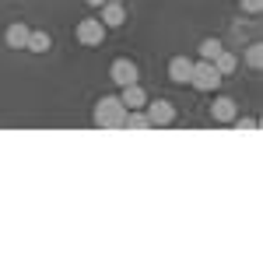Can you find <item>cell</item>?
<instances>
[{
	"label": "cell",
	"mask_w": 263,
	"mask_h": 263,
	"mask_svg": "<svg viewBox=\"0 0 263 263\" xmlns=\"http://www.w3.org/2000/svg\"><path fill=\"white\" fill-rule=\"evenodd\" d=\"M91 123L99 126V130H123V123H126V105H123L116 95H102L95 102V109H91Z\"/></svg>",
	"instance_id": "6da1fadb"
},
{
	"label": "cell",
	"mask_w": 263,
	"mask_h": 263,
	"mask_svg": "<svg viewBox=\"0 0 263 263\" xmlns=\"http://www.w3.org/2000/svg\"><path fill=\"white\" fill-rule=\"evenodd\" d=\"M190 84H193L197 91H214V88L221 84V74L214 70L211 60H200V63H193V70H190Z\"/></svg>",
	"instance_id": "7a4b0ae2"
},
{
	"label": "cell",
	"mask_w": 263,
	"mask_h": 263,
	"mask_svg": "<svg viewBox=\"0 0 263 263\" xmlns=\"http://www.w3.org/2000/svg\"><path fill=\"white\" fill-rule=\"evenodd\" d=\"M144 112H147V123H151V126H172V123H176V105L165 102V99H158V102L147 99Z\"/></svg>",
	"instance_id": "3957f363"
},
{
	"label": "cell",
	"mask_w": 263,
	"mask_h": 263,
	"mask_svg": "<svg viewBox=\"0 0 263 263\" xmlns=\"http://www.w3.org/2000/svg\"><path fill=\"white\" fill-rule=\"evenodd\" d=\"M105 32H109V28H105L99 18H81L78 21V42H81V46H102V42H105Z\"/></svg>",
	"instance_id": "277c9868"
},
{
	"label": "cell",
	"mask_w": 263,
	"mask_h": 263,
	"mask_svg": "<svg viewBox=\"0 0 263 263\" xmlns=\"http://www.w3.org/2000/svg\"><path fill=\"white\" fill-rule=\"evenodd\" d=\"M109 78L120 84V88H126V84H134L137 78H141V70H137V63H134V60L120 57V60H112V67H109Z\"/></svg>",
	"instance_id": "5b68a950"
},
{
	"label": "cell",
	"mask_w": 263,
	"mask_h": 263,
	"mask_svg": "<svg viewBox=\"0 0 263 263\" xmlns=\"http://www.w3.org/2000/svg\"><path fill=\"white\" fill-rule=\"evenodd\" d=\"M211 116H214V123H235L239 120V105H235V99L221 95V99L211 102Z\"/></svg>",
	"instance_id": "8992f818"
},
{
	"label": "cell",
	"mask_w": 263,
	"mask_h": 263,
	"mask_svg": "<svg viewBox=\"0 0 263 263\" xmlns=\"http://www.w3.org/2000/svg\"><path fill=\"white\" fill-rule=\"evenodd\" d=\"M102 25L105 28H120L123 21H126V11H123V0H105L102 4Z\"/></svg>",
	"instance_id": "52a82bcc"
},
{
	"label": "cell",
	"mask_w": 263,
	"mask_h": 263,
	"mask_svg": "<svg viewBox=\"0 0 263 263\" xmlns=\"http://www.w3.org/2000/svg\"><path fill=\"white\" fill-rule=\"evenodd\" d=\"M190 70H193V60H190V57H172V60H168V81L172 84H190Z\"/></svg>",
	"instance_id": "ba28073f"
},
{
	"label": "cell",
	"mask_w": 263,
	"mask_h": 263,
	"mask_svg": "<svg viewBox=\"0 0 263 263\" xmlns=\"http://www.w3.org/2000/svg\"><path fill=\"white\" fill-rule=\"evenodd\" d=\"M120 102L126 105V109H144V105H147V91L141 88V81H134V84H126V88H123Z\"/></svg>",
	"instance_id": "9c48e42d"
},
{
	"label": "cell",
	"mask_w": 263,
	"mask_h": 263,
	"mask_svg": "<svg viewBox=\"0 0 263 263\" xmlns=\"http://www.w3.org/2000/svg\"><path fill=\"white\" fill-rule=\"evenodd\" d=\"M28 25H21V21H14V25H7V32H4V39H7V46L11 49H25L28 46Z\"/></svg>",
	"instance_id": "30bf717a"
},
{
	"label": "cell",
	"mask_w": 263,
	"mask_h": 263,
	"mask_svg": "<svg viewBox=\"0 0 263 263\" xmlns=\"http://www.w3.org/2000/svg\"><path fill=\"white\" fill-rule=\"evenodd\" d=\"M214 70H218V74H232V70H235V67H239V57H235V53H228V49H221V53H218V57H214Z\"/></svg>",
	"instance_id": "8fae6325"
},
{
	"label": "cell",
	"mask_w": 263,
	"mask_h": 263,
	"mask_svg": "<svg viewBox=\"0 0 263 263\" xmlns=\"http://www.w3.org/2000/svg\"><path fill=\"white\" fill-rule=\"evenodd\" d=\"M49 46H53V39H49V32H28V53H49Z\"/></svg>",
	"instance_id": "7c38bea8"
},
{
	"label": "cell",
	"mask_w": 263,
	"mask_h": 263,
	"mask_svg": "<svg viewBox=\"0 0 263 263\" xmlns=\"http://www.w3.org/2000/svg\"><path fill=\"white\" fill-rule=\"evenodd\" d=\"M151 130V123H147V112L144 109H126V123H123V130Z\"/></svg>",
	"instance_id": "4fadbf2b"
},
{
	"label": "cell",
	"mask_w": 263,
	"mask_h": 263,
	"mask_svg": "<svg viewBox=\"0 0 263 263\" xmlns=\"http://www.w3.org/2000/svg\"><path fill=\"white\" fill-rule=\"evenodd\" d=\"M221 49H224L221 39H203V42H200V60H214Z\"/></svg>",
	"instance_id": "5bb4252c"
},
{
	"label": "cell",
	"mask_w": 263,
	"mask_h": 263,
	"mask_svg": "<svg viewBox=\"0 0 263 263\" xmlns=\"http://www.w3.org/2000/svg\"><path fill=\"white\" fill-rule=\"evenodd\" d=\"M246 63L253 67V70H260L263 67V46L256 42V46H249V53H246Z\"/></svg>",
	"instance_id": "9a60e30c"
},
{
	"label": "cell",
	"mask_w": 263,
	"mask_h": 263,
	"mask_svg": "<svg viewBox=\"0 0 263 263\" xmlns=\"http://www.w3.org/2000/svg\"><path fill=\"white\" fill-rule=\"evenodd\" d=\"M242 4V11H249V14H260L263 11V0H239Z\"/></svg>",
	"instance_id": "2e32d148"
},
{
	"label": "cell",
	"mask_w": 263,
	"mask_h": 263,
	"mask_svg": "<svg viewBox=\"0 0 263 263\" xmlns=\"http://www.w3.org/2000/svg\"><path fill=\"white\" fill-rule=\"evenodd\" d=\"M84 4H88V7H102L105 0H84Z\"/></svg>",
	"instance_id": "e0dca14e"
}]
</instances>
